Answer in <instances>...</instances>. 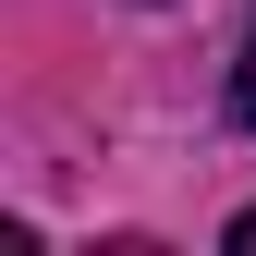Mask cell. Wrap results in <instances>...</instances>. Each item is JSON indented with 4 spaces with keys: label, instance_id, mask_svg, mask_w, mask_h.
Segmentation results:
<instances>
[{
    "label": "cell",
    "instance_id": "obj_1",
    "mask_svg": "<svg viewBox=\"0 0 256 256\" xmlns=\"http://www.w3.org/2000/svg\"><path fill=\"white\" fill-rule=\"evenodd\" d=\"M232 110L256 122V37H244V61H232Z\"/></svg>",
    "mask_w": 256,
    "mask_h": 256
},
{
    "label": "cell",
    "instance_id": "obj_2",
    "mask_svg": "<svg viewBox=\"0 0 256 256\" xmlns=\"http://www.w3.org/2000/svg\"><path fill=\"white\" fill-rule=\"evenodd\" d=\"M232 256H256V208H244V220H232Z\"/></svg>",
    "mask_w": 256,
    "mask_h": 256
}]
</instances>
